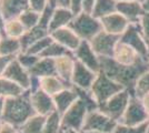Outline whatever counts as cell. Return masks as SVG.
Listing matches in <instances>:
<instances>
[{
  "mask_svg": "<svg viewBox=\"0 0 149 133\" xmlns=\"http://www.w3.org/2000/svg\"><path fill=\"white\" fill-rule=\"evenodd\" d=\"M61 115L58 112H54L46 118L42 133H62Z\"/></svg>",
  "mask_w": 149,
  "mask_h": 133,
  "instance_id": "1f68e13d",
  "label": "cell"
},
{
  "mask_svg": "<svg viewBox=\"0 0 149 133\" xmlns=\"http://www.w3.org/2000/svg\"><path fill=\"white\" fill-rule=\"evenodd\" d=\"M17 61H18L19 63L21 64L25 69H27L28 71L35 65V64L38 62V60L40 59V57H38V56H35V54H30V53H28V52H21L20 54H18L17 57Z\"/></svg>",
  "mask_w": 149,
  "mask_h": 133,
  "instance_id": "d590c367",
  "label": "cell"
},
{
  "mask_svg": "<svg viewBox=\"0 0 149 133\" xmlns=\"http://www.w3.org/2000/svg\"><path fill=\"white\" fill-rule=\"evenodd\" d=\"M29 9L41 13L44 9L48 6V0H28Z\"/></svg>",
  "mask_w": 149,
  "mask_h": 133,
  "instance_id": "ab89813d",
  "label": "cell"
},
{
  "mask_svg": "<svg viewBox=\"0 0 149 133\" xmlns=\"http://www.w3.org/2000/svg\"><path fill=\"white\" fill-rule=\"evenodd\" d=\"M141 1H143V0H141Z\"/></svg>",
  "mask_w": 149,
  "mask_h": 133,
  "instance_id": "91938a15",
  "label": "cell"
},
{
  "mask_svg": "<svg viewBox=\"0 0 149 133\" xmlns=\"http://www.w3.org/2000/svg\"><path fill=\"white\" fill-rule=\"evenodd\" d=\"M149 93V71L143 73V76L138 79L134 91V95L141 99L143 96Z\"/></svg>",
  "mask_w": 149,
  "mask_h": 133,
  "instance_id": "836d02e7",
  "label": "cell"
},
{
  "mask_svg": "<svg viewBox=\"0 0 149 133\" xmlns=\"http://www.w3.org/2000/svg\"><path fill=\"white\" fill-rule=\"evenodd\" d=\"M117 11V1L116 0H97L93 8V16L97 19H102L104 17L111 14Z\"/></svg>",
  "mask_w": 149,
  "mask_h": 133,
  "instance_id": "83f0119b",
  "label": "cell"
},
{
  "mask_svg": "<svg viewBox=\"0 0 149 133\" xmlns=\"http://www.w3.org/2000/svg\"><path fill=\"white\" fill-rule=\"evenodd\" d=\"M50 36L52 37V39H54L56 42L60 43L61 45H63V47H66L68 50L72 51V52L79 47V44H80L81 41H82V40L76 34V32H74L71 28H69V27L58 29L56 31L51 32Z\"/></svg>",
  "mask_w": 149,
  "mask_h": 133,
  "instance_id": "e0dca14e",
  "label": "cell"
},
{
  "mask_svg": "<svg viewBox=\"0 0 149 133\" xmlns=\"http://www.w3.org/2000/svg\"><path fill=\"white\" fill-rule=\"evenodd\" d=\"M56 8H54L52 6H50L48 3V6L44 9V11L40 13V20H39V23L38 27H40L41 29H45L49 32V25H50V20L52 17V13L55 11Z\"/></svg>",
  "mask_w": 149,
  "mask_h": 133,
  "instance_id": "74e56055",
  "label": "cell"
},
{
  "mask_svg": "<svg viewBox=\"0 0 149 133\" xmlns=\"http://www.w3.org/2000/svg\"><path fill=\"white\" fill-rule=\"evenodd\" d=\"M125 90V88L118 82L113 81L108 76H106L102 71H99L96 76L90 92L93 93L95 100L97 101L99 108L108 101L111 96Z\"/></svg>",
  "mask_w": 149,
  "mask_h": 133,
  "instance_id": "277c9868",
  "label": "cell"
},
{
  "mask_svg": "<svg viewBox=\"0 0 149 133\" xmlns=\"http://www.w3.org/2000/svg\"><path fill=\"white\" fill-rule=\"evenodd\" d=\"M62 133H69V131H63Z\"/></svg>",
  "mask_w": 149,
  "mask_h": 133,
  "instance_id": "6f0895ef",
  "label": "cell"
},
{
  "mask_svg": "<svg viewBox=\"0 0 149 133\" xmlns=\"http://www.w3.org/2000/svg\"><path fill=\"white\" fill-rule=\"evenodd\" d=\"M88 112L89 111L85 102L78 99L61 115L62 131H81Z\"/></svg>",
  "mask_w": 149,
  "mask_h": 133,
  "instance_id": "5b68a950",
  "label": "cell"
},
{
  "mask_svg": "<svg viewBox=\"0 0 149 133\" xmlns=\"http://www.w3.org/2000/svg\"><path fill=\"white\" fill-rule=\"evenodd\" d=\"M143 7L145 12H149V0H143Z\"/></svg>",
  "mask_w": 149,
  "mask_h": 133,
  "instance_id": "f907efd6",
  "label": "cell"
},
{
  "mask_svg": "<svg viewBox=\"0 0 149 133\" xmlns=\"http://www.w3.org/2000/svg\"><path fill=\"white\" fill-rule=\"evenodd\" d=\"M119 40L120 36L112 34L102 30L97 36H95L89 41V43L99 58H112L115 48L119 42Z\"/></svg>",
  "mask_w": 149,
  "mask_h": 133,
  "instance_id": "ba28073f",
  "label": "cell"
},
{
  "mask_svg": "<svg viewBox=\"0 0 149 133\" xmlns=\"http://www.w3.org/2000/svg\"><path fill=\"white\" fill-rule=\"evenodd\" d=\"M5 103H6V99L0 96V122H2V119H3V112H5Z\"/></svg>",
  "mask_w": 149,
  "mask_h": 133,
  "instance_id": "7dc6e473",
  "label": "cell"
},
{
  "mask_svg": "<svg viewBox=\"0 0 149 133\" xmlns=\"http://www.w3.org/2000/svg\"><path fill=\"white\" fill-rule=\"evenodd\" d=\"M0 133H18V127L2 121L0 122Z\"/></svg>",
  "mask_w": 149,
  "mask_h": 133,
  "instance_id": "b9f144b4",
  "label": "cell"
},
{
  "mask_svg": "<svg viewBox=\"0 0 149 133\" xmlns=\"http://www.w3.org/2000/svg\"><path fill=\"white\" fill-rule=\"evenodd\" d=\"M69 9L76 14L82 11V0H69Z\"/></svg>",
  "mask_w": 149,
  "mask_h": 133,
  "instance_id": "60d3db41",
  "label": "cell"
},
{
  "mask_svg": "<svg viewBox=\"0 0 149 133\" xmlns=\"http://www.w3.org/2000/svg\"><path fill=\"white\" fill-rule=\"evenodd\" d=\"M76 59L74 56H63L55 59L56 65V74L63 81L71 83V78L74 73Z\"/></svg>",
  "mask_w": 149,
  "mask_h": 133,
  "instance_id": "7402d4cb",
  "label": "cell"
},
{
  "mask_svg": "<svg viewBox=\"0 0 149 133\" xmlns=\"http://www.w3.org/2000/svg\"><path fill=\"white\" fill-rule=\"evenodd\" d=\"M131 96L132 95L130 92L125 89L123 91H120L119 93L111 96L108 101L100 107L99 110L107 114L109 118H111L112 120L119 123L128 108Z\"/></svg>",
  "mask_w": 149,
  "mask_h": 133,
  "instance_id": "8992f818",
  "label": "cell"
},
{
  "mask_svg": "<svg viewBox=\"0 0 149 133\" xmlns=\"http://www.w3.org/2000/svg\"><path fill=\"white\" fill-rule=\"evenodd\" d=\"M29 73H30L31 76H38V78L57 76L56 65H55V59L40 58V59L38 60L37 63L29 70Z\"/></svg>",
  "mask_w": 149,
  "mask_h": 133,
  "instance_id": "cb8c5ba5",
  "label": "cell"
},
{
  "mask_svg": "<svg viewBox=\"0 0 149 133\" xmlns=\"http://www.w3.org/2000/svg\"><path fill=\"white\" fill-rule=\"evenodd\" d=\"M149 121V114L147 113L146 109L143 107L141 99L132 95L128 104V108L125 112L124 116L119 123L129 125V127H136L140 125Z\"/></svg>",
  "mask_w": 149,
  "mask_h": 133,
  "instance_id": "9c48e42d",
  "label": "cell"
},
{
  "mask_svg": "<svg viewBox=\"0 0 149 133\" xmlns=\"http://www.w3.org/2000/svg\"><path fill=\"white\" fill-rule=\"evenodd\" d=\"M141 101L143 103V107L146 109V111H147V113L149 114V93L148 94H146L145 96L141 98Z\"/></svg>",
  "mask_w": 149,
  "mask_h": 133,
  "instance_id": "c3c4849f",
  "label": "cell"
},
{
  "mask_svg": "<svg viewBox=\"0 0 149 133\" xmlns=\"http://www.w3.org/2000/svg\"><path fill=\"white\" fill-rule=\"evenodd\" d=\"M38 90H40V78L35 76H31L30 78V85H29V90L31 93L36 92Z\"/></svg>",
  "mask_w": 149,
  "mask_h": 133,
  "instance_id": "f6af8a7d",
  "label": "cell"
},
{
  "mask_svg": "<svg viewBox=\"0 0 149 133\" xmlns=\"http://www.w3.org/2000/svg\"><path fill=\"white\" fill-rule=\"evenodd\" d=\"M35 114L36 112L30 101V92L27 90L17 96L6 99L2 121L19 127Z\"/></svg>",
  "mask_w": 149,
  "mask_h": 133,
  "instance_id": "7a4b0ae2",
  "label": "cell"
},
{
  "mask_svg": "<svg viewBox=\"0 0 149 133\" xmlns=\"http://www.w3.org/2000/svg\"><path fill=\"white\" fill-rule=\"evenodd\" d=\"M48 34H50L49 32L45 29H41L40 27H35L30 30H26V32L21 36V38L19 39L20 40V43H21V49H22V52L27 51L29 48H30L32 44L35 42H37L38 40L47 37Z\"/></svg>",
  "mask_w": 149,
  "mask_h": 133,
  "instance_id": "d4e9b609",
  "label": "cell"
},
{
  "mask_svg": "<svg viewBox=\"0 0 149 133\" xmlns=\"http://www.w3.org/2000/svg\"><path fill=\"white\" fill-rule=\"evenodd\" d=\"M118 122L112 120L107 114L102 111L93 110L89 111L86 116V120L84 123V127L80 132H88V131H95V132H104V133H112Z\"/></svg>",
  "mask_w": 149,
  "mask_h": 133,
  "instance_id": "52a82bcc",
  "label": "cell"
},
{
  "mask_svg": "<svg viewBox=\"0 0 149 133\" xmlns=\"http://www.w3.org/2000/svg\"><path fill=\"white\" fill-rule=\"evenodd\" d=\"M3 76L7 78L8 80L13 81V83H16L17 85L22 88L25 91L29 90L31 74L29 73L28 70L25 69L21 64L19 63L16 58L7 67L6 71L3 73Z\"/></svg>",
  "mask_w": 149,
  "mask_h": 133,
  "instance_id": "7c38bea8",
  "label": "cell"
},
{
  "mask_svg": "<svg viewBox=\"0 0 149 133\" xmlns=\"http://www.w3.org/2000/svg\"><path fill=\"white\" fill-rule=\"evenodd\" d=\"M81 133H104V132H95V131H88V132H81Z\"/></svg>",
  "mask_w": 149,
  "mask_h": 133,
  "instance_id": "db71d44e",
  "label": "cell"
},
{
  "mask_svg": "<svg viewBox=\"0 0 149 133\" xmlns=\"http://www.w3.org/2000/svg\"><path fill=\"white\" fill-rule=\"evenodd\" d=\"M71 87V83H68L60 79L58 76H50L40 78V90L45 91L46 93L54 96L57 93L61 92L62 90Z\"/></svg>",
  "mask_w": 149,
  "mask_h": 133,
  "instance_id": "603a6c76",
  "label": "cell"
},
{
  "mask_svg": "<svg viewBox=\"0 0 149 133\" xmlns=\"http://www.w3.org/2000/svg\"><path fill=\"white\" fill-rule=\"evenodd\" d=\"M146 133H149V121H148V125H147V132Z\"/></svg>",
  "mask_w": 149,
  "mask_h": 133,
  "instance_id": "9f6ffc18",
  "label": "cell"
},
{
  "mask_svg": "<svg viewBox=\"0 0 149 133\" xmlns=\"http://www.w3.org/2000/svg\"><path fill=\"white\" fill-rule=\"evenodd\" d=\"M74 18V13L69 8H56L50 20L49 33L58 29L69 27L70 22Z\"/></svg>",
  "mask_w": 149,
  "mask_h": 133,
  "instance_id": "44dd1931",
  "label": "cell"
},
{
  "mask_svg": "<svg viewBox=\"0 0 149 133\" xmlns=\"http://www.w3.org/2000/svg\"><path fill=\"white\" fill-rule=\"evenodd\" d=\"M117 12L123 14L129 23H139L141 17L145 14V10L140 0H134L117 2Z\"/></svg>",
  "mask_w": 149,
  "mask_h": 133,
  "instance_id": "9a60e30c",
  "label": "cell"
},
{
  "mask_svg": "<svg viewBox=\"0 0 149 133\" xmlns=\"http://www.w3.org/2000/svg\"><path fill=\"white\" fill-rule=\"evenodd\" d=\"M30 101L36 114L47 118L51 113L57 112L54 98L48 93H46L42 90H38L36 92H32V93L30 92Z\"/></svg>",
  "mask_w": 149,
  "mask_h": 133,
  "instance_id": "4fadbf2b",
  "label": "cell"
},
{
  "mask_svg": "<svg viewBox=\"0 0 149 133\" xmlns=\"http://www.w3.org/2000/svg\"><path fill=\"white\" fill-rule=\"evenodd\" d=\"M48 3L54 8H69V0H48Z\"/></svg>",
  "mask_w": 149,
  "mask_h": 133,
  "instance_id": "bcb514c9",
  "label": "cell"
},
{
  "mask_svg": "<svg viewBox=\"0 0 149 133\" xmlns=\"http://www.w3.org/2000/svg\"><path fill=\"white\" fill-rule=\"evenodd\" d=\"M18 19L25 27L26 30H30V29L38 25L39 20H40V13L37 11H33L31 9H27L26 11H24L19 16Z\"/></svg>",
  "mask_w": 149,
  "mask_h": 133,
  "instance_id": "d6a6232c",
  "label": "cell"
},
{
  "mask_svg": "<svg viewBox=\"0 0 149 133\" xmlns=\"http://www.w3.org/2000/svg\"><path fill=\"white\" fill-rule=\"evenodd\" d=\"M46 116L35 114L18 127V133H42Z\"/></svg>",
  "mask_w": 149,
  "mask_h": 133,
  "instance_id": "4316f807",
  "label": "cell"
},
{
  "mask_svg": "<svg viewBox=\"0 0 149 133\" xmlns=\"http://www.w3.org/2000/svg\"><path fill=\"white\" fill-rule=\"evenodd\" d=\"M100 21L102 25V30L117 36H121L129 25V21L117 11L104 17Z\"/></svg>",
  "mask_w": 149,
  "mask_h": 133,
  "instance_id": "2e32d148",
  "label": "cell"
},
{
  "mask_svg": "<svg viewBox=\"0 0 149 133\" xmlns=\"http://www.w3.org/2000/svg\"><path fill=\"white\" fill-rule=\"evenodd\" d=\"M22 52L20 40L17 38H10L2 36L0 40V54L6 57L16 58Z\"/></svg>",
  "mask_w": 149,
  "mask_h": 133,
  "instance_id": "484cf974",
  "label": "cell"
},
{
  "mask_svg": "<svg viewBox=\"0 0 149 133\" xmlns=\"http://www.w3.org/2000/svg\"><path fill=\"white\" fill-rule=\"evenodd\" d=\"M74 56L77 61L93 70V72L98 73L100 71V59L91 48L89 41L82 40L79 47L74 51Z\"/></svg>",
  "mask_w": 149,
  "mask_h": 133,
  "instance_id": "8fae6325",
  "label": "cell"
},
{
  "mask_svg": "<svg viewBox=\"0 0 149 133\" xmlns=\"http://www.w3.org/2000/svg\"><path fill=\"white\" fill-rule=\"evenodd\" d=\"M139 25H140L143 38L146 39L147 42H149V12H145L139 21Z\"/></svg>",
  "mask_w": 149,
  "mask_h": 133,
  "instance_id": "f35d334b",
  "label": "cell"
},
{
  "mask_svg": "<svg viewBox=\"0 0 149 133\" xmlns=\"http://www.w3.org/2000/svg\"><path fill=\"white\" fill-rule=\"evenodd\" d=\"M100 71L108 76L113 81L121 84L126 90H128L134 95L135 87L138 79L149 71V62L147 59L143 58L139 62L132 65H123L118 63L113 58H99Z\"/></svg>",
  "mask_w": 149,
  "mask_h": 133,
  "instance_id": "6da1fadb",
  "label": "cell"
},
{
  "mask_svg": "<svg viewBox=\"0 0 149 133\" xmlns=\"http://www.w3.org/2000/svg\"><path fill=\"white\" fill-rule=\"evenodd\" d=\"M5 22H6V20L0 11V34L1 36H3V31H5Z\"/></svg>",
  "mask_w": 149,
  "mask_h": 133,
  "instance_id": "681fc988",
  "label": "cell"
},
{
  "mask_svg": "<svg viewBox=\"0 0 149 133\" xmlns=\"http://www.w3.org/2000/svg\"><path fill=\"white\" fill-rule=\"evenodd\" d=\"M112 58L118 63L123 64V65H132V64H136L137 62H139L143 59V57L139 56L131 47L121 42L120 40L115 48V52H113Z\"/></svg>",
  "mask_w": 149,
  "mask_h": 133,
  "instance_id": "ac0fdd59",
  "label": "cell"
},
{
  "mask_svg": "<svg viewBox=\"0 0 149 133\" xmlns=\"http://www.w3.org/2000/svg\"><path fill=\"white\" fill-rule=\"evenodd\" d=\"M1 37H2V36H1V34H0V40H1Z\"/></svg>",
  "mask_w": 149,
  "mask_h": 133,
  "instance_id": "680465c9",
  "label": "cell"
},
{
  "mask_svg": "<svg viewBox=\"0 0 149 133\" xmlns=\"http://www.w3.org/2000/svg\"><path fill=\"white\" fill-rule=\"evenodd\" d=\"M52 41H54L52 37H51L50 34H48L47 37H45V38L38 40L37 42H35V43L32 44L30 48L27 51H25V52H28V53H30V54H35V56L40 57V54L46 50V48H47Z\"/></svg>",
  "mask_w": 149,
  "mask_h": 133,
  "instance_id": "e575fe53",
  "label": "cell"
},
{
  "mask_svg": "<svg viewBox=\"0 0 149 133\" xmlns=\"http://www.w3.org/2000/svg\"><path fill=\"white\" fill-rule=\"evenodd\" d=\"M69 133H81L80 131H74V130H71V131H69Z\"/></svg>",
  "mask_w": 149,
  "mask_h": 133,
  "instance_id": "11a10c76",
  "label": "cell"
},
{
  "mask_svg": "<svg viewBox=\"0 0 149 133\" xmlns=\"http://www.w3.org/2000/svg\"><path fill=\"white\" fill-rule=\"evenodd\" d=\"M147 125H148V122L140 124V125H136V127H129V125L118 123L112 133H146Z\"/></svg>",
  "mask_w": 149,
  "mask_h": 133,
  "instance_id": "8d00e7d4",
  "label": "cell"
},
{
  "mask_svg": "<svg viewBox=\"0 0 149 133\" xmlns=\"http://www.w3.org/2000/svg\"><path fill=\"white\" fill-rule=\"evenodd\" d=\"M96 2H97V0H82V11L81 12L93 14Z\"/></svg>",
  "mask_w": 149,
  "mask_h": 133,
  "instance_id": "7bdbcfd3",
  "label": "cell"
},
{
  "mask_svg": "<svg viewBox=\"0 0 149 133\" xmlns=\"http://www.w3.org/2000/svg\"><path fill=\"white\" fill-rule=\"evenodd\" d=\"M26 32L25 27L20 22L18 18H13V19L6 20L5 22V31L3 36L10 37V38H17L20 39L21 36Z\"/></svg>",
  "mask_w": 149,
  "mask_h": 133,
  "instance_id": "4dcf8cb0",
  "label": "cell"
},
{
  "mask_svg": "<svg viewBox=\"0 0 149 133\" xmlns=\"http://www.w3.org/2000/svg\"><path fill=\"white\" fill-rule=\"evenodd\" d=\"M24 92H25V90L22 88H20L13 81L8 80L3 76H0V96L1 98L8 99V98L17 96Z\"/></svg>",
  "mask_w": 149,
  "mask_h": 133,
  "instance_id": "f1b7e54d",
  "label": "cell"
},
{
  "mask_svg": "<svg viewBox=\"0 0 149 133\" xmlns=\"http://www.w3.org/2000/svg\"><path fill=\"white\" fill-rule=\"evenodd\" d=\"M52 98H54V102H55L56 111L60 115H62L74 104V102L78 100V94H77L76 90H74L72 84H71L70 88L62 90L61 92L57 93Z\"/></svg>",
  "mask_w": 149,
  "mask_h": 133,
  "instance_id": "ffe728a7",
  "label": "cell"
},
{
  "mask_svg": "<svg viewBox=\"0 0 149 133\" xmlns=\"http://www.w3.org/2000/svg\"><path fill=\"white\" fill-rule=\"evenodd\" d=\"M120 41L128 44L139 56L147 59L148 43L143 38L139 23H129L126 31L120 36Z\"/></svg>",
  "mask_w": 149,
  "mask_h": 133,
  "instance_id": "30bf717a",
  "label": "cell"
},
{
  "mask_svg": "<svg viewBox=\"0 0 149 133\" xmlns=\"http://www.w3.org/2000/svg\"><path fill=\"white\" fill-rule=\"evenodd\" d=\"M13 59H15V58L6 57V56H1V54H0V76H3L7 67L9 65V63L13 61Z\"/></svg>",
  "mask_w": 149,
  "mask_h": 133,
  "instance_id": "ee69618b",
  "label": "cell"
},
{
  "mask_svg": "<svg viewBox=\"0 0 149 133\" xmlns=\"http://www.w3.org/2000/svg\"><path fill=\"white\" fill-rule=\"evenodd\" d=\"M69 28H71L76 32V34L85 41H90L95 36L102 31L101 21L95 18L93 14L85 12L76 14L72 21L70 22Z\"/></svg>",
  "mask_w": 149,
  "mask_h": 133,
  "instance_id": "3957f363",
  "label": "cell"
},
{
  "mask_svg": "<svg viewBox=\"0 0 149 133\" xmlns=\"http://www.w3.org/2000/svg\"><path fill=\"white\" fill-rule=\"evenodd\" d=\"M148 43V50H147V60H148V62H149V42H147Z\"/></svg>",
  "mask_w": 149,
  "mask_h": 133,
  "instance_id": "816d5d0a",
  "label": "cell"
},
{
  "mask_svg": "<svg viewBox=\"0 0 149 133\" xmlns=\"http://www.w3.org/2000/svg\"><path fill=\"white\" fill-rule=\"evenodd\" d=\"M27 9H29L28 0H0V11L5 20L18 18Z\"/></svg>",
  "mask_w": 149,
  "mask_h": 133,
  "instance_id": "d6986e66",
  "label": "cell"
},
{
  "mask_svg": "<svg viewBox=\"0 0 149 133\" xmlns=\"http://www.w3.org/2000/svg\"><path fill=\"white\" fill-rule=\"evenodd\" d=\"M117 2H124V1H134V0H116ZM141 1V0H140Z\"/></svg>",
  "mask_w": 149,
  "mask_h": 133,
  "instance_id": "f5cc1de1",
  "label": "cell"
},
{
  "mask_svg": "<svg viewBox=\"0 0 149 133\" xmlns=\"http://www.w3.org/2000/svg\"><path fill=\"white\" fill-rule=\"evenodd\" d=\"M97 74L98 73L93 72V70H90L86 65H84L76 60L74 73L71 78V84L76 88L82 89V90H90L96 80Z\"/></svg>",
  "mask_w": 149,
  "mask_h": 133,
  "instance_id": "5bb4252c",
  "label": "cell"
},
{
  "mask_svg": "<svg viewBox=\"0 0 149 133\" xmlns=\"http://www.w3.org/2000/svg\"><path fill=\"white\" fill-rule=\"evenodd\" d=\"M63 56H74L72 51L68 50L66 47L56 42L55 40L46 48V50L40 54V58H50V59H57V58L63 57Z\"/></svg>",
  "mask_w": 149,
  "mask_h": 133,
  "instance_id": "f546056e",
  "label": "cell"
}]
</instances>
